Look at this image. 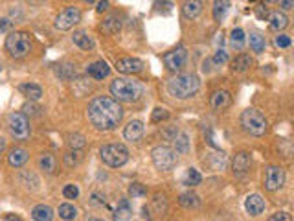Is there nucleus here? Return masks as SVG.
<instances>
[{"mask_svg": "<svg viewBox=\"0 0 294 221\" xmlns=\"http://www.w3.org/2000/svg\"><path fill=\"white\" fill-rule=\"evenodd\" d=\"M124 109L114 98L96 96L88 103V120L100 131H110L121 122Z\"/></svg>", "mask_w": 294, "mask_h": 221, "instance_id": "1", "label": "nucleus"}, {"mask_svg": "<svg viewBox=\"0 0 294 221\" xmlns=\"http://www.w3.org/2000/svg\"><path fill=\"white\" fill-rule=\"evenodd\" d=\"M110 92H112L116 101L133 103V101L140 100V96L143 94V89L133 78H116L114 81L110 83Z\"/></svg>", "mask_w": 294, "mask_h": 221, "instance_id": "2", "label": "nucleus"}, {"mask_svg": "<svg viewBox=\"0 0 294 221\" xmlns=\"http://www.w3.org/2000/svg\"><path fill=\"white\" fill-rule=\"evenodd\" d=\"M199 87H201V81L195 74H180L177 78L169 79V83H167L169 94L179 98V100H188V98L195 96Z\"/></svg>", "mask_w": 294, "mask_h": 221, "instance_id": "3", "label": "nucleus"}, {"mask_svg": "<svg viewBox=\"0 0 294 221\" xmlns=\"http://www.w3.org/2000/svg\"><path fill=\"white\" fill-rule=\"evenodd\" d=\"M101 161L110 168H119L129 161V149L124 144H105L100 149Z\"/></svg>", "mask_w": 294, "mask_h": 221, "instance_id": "4", "label": "nucleus"}, {"mask_svg": "<svg viewBox=\"0 0 294 221\" xmlns=\"http://www.w3.org/2000/svg\"><path fill=\"white\" fill-rule=\"evenodd\" d=\"M241 125L247 133L254 135V137H261L266 133V118L256 109H247L241 115Z\"/></svg>", "mask_w": 294, "mask_h": 221, "instance_id": "5", "label": "nucleus"}, {"mask_svg": "<svg viewBox=\"0 0 294 221\" xmlns=\"http://www.w3.org/2000/svg\"><path fill=\"white\" fill-rule=\"evenodd\" d=\"M6 48L13 57H24L28 55V52L32 50V37L26 32H13L9 33L6 39Z\"/></svg>", "mask_w": 294, "mask_h": 221, "instance_id": "6", "label": "nucleus"}, {"mask_svg": "<svg viewBox=\"0 0 294 221\" xmlns=\"http://www.w3.org/2000/svg\"><path fill=\"white\" fill-rule=\"evenodd\" d=\"M153 164L156 166V170L160 171H169L177 164V153L173 147L169 146H156L151 151Z\"/></svg>", "mask_w": 294, "mask_h": 221, "instance_id": "7", "label": "nucleus"}, {"mask_svg": "<svg viewBox=\"0 0 294 221\" xmlns=\"http://www.w3.org/2000/svg\"><path fill=\"white\" fill-rule=\"evenodd\" d=\"M8 127L11 137L17 140H28L30 138V120L22 113H13L8 116Z\"/></svg>", "mask_w": 294, "mask_h": 221, "instance_id": "8", "label": "nucleus"}, {"mask_svg": "<svg viewBox=\"0 0 294 221\" xmlns=\"http://www.w3.org/2000/svg\"><path fill=\"white\" fill-rule=\"evenodd\" d=\"M81 20V11L76 6H68L64 8L57 17H55V28L61 30V32H66L70 28H74L76 24Z\"/></svg>", "mask_w": 294, "mask_h": 221, "instance_id": "9", "label": "nucleus"}, {"mask_svg": "<svg viewBox=\"0 0 294 221\" xmlns=\"http://www.w3.org/2000/svg\"><path fill=\"white\" fill-rule=\"evenodd\" d=\"M285 184V171L280 166H268L265 173V186L268 192H276Z\"/></svg>", "mask_w": 294, "mask_h": 221, "instance_id": "10", "label": "nucleus"}, {"mask_svg": "<svg viewBox=\"0 0 294 221\" xmlns=\"http://www.w3.org/2000/svg\"><path fill=\"white\" fill-rule=\"evenodd\" d=\"M186 57H188V54H186V48L184 46H177L175 50L167 52V54H164V64L167 67L169 70H173V72H177V70H180L186 64Z\"/></svg>", "mask_w": 294, "mask_h": 221, "instance_id": "11", "label": "nucleus"}, {"mask_svg": "<svg viewBox=\"0 0 294 221\" xmlns=\"http://www.w3.org/2000/svg\"><path fill=\"white\" fill-rule=\"evenodd\" d=\"M116 69L121 74H138L143 69V63L138 57H124V59H118Z\"/></svg>", "mask_w": 294, "mask_h": 221, "instance_id": "12", "label": "nucleus"}, {"mask_svg": "<svg viewBox=\"0 0 294 221\" xmlns=\"http://www.w3.org/2000/svg\"><path fill=\"white\" fill-rule=\"evenodd\" d=\"M244 208H247V212L250 214V216H259V214H263V210H265V199L259 195V193H252V195H248L247 201H244Z\"/></svg>", "mask_w": 294, "mask_h": 221, "instance_id": "13", "label": "nucleus"}, {"mask_svg": "<svg viewBox=\"0 0 294 221\" xmlns=\"http://www.w3.org/2000/svg\"><path fill=\"white\" fill-rule=\"evenodd\" d=\"M143 135V124L140 120H131L124 129V137L129 142H138Z\"/></svg>", "mask_w": 294, "mask_h": 221, "instance_id": "14", "label": "nucleus"}, {"mask_svg": "<svg viewBox=\"0 0 294 221\" xmlns=\"http://www.w3.org/2000/svg\"><path fill=\"white\" fill-rule=\"evenodd\" d=\"M250 162H252V159H250V155L247 151H239L234 157V161H232V168H234V171L237 175H244L250 170Z\"/></svg>", "mask_w": 294, "mask_h": 221, "instance_id": "15", "label": "nucleus"}, {"mask_svg": "<svg viewBox=\"0 0 294 221\" xmlns=\"http://www.w3.org/2000/svg\"><path fill=\"white\" fill-rule=\"evenodd\" d=\"M87 74L94 79H103L110 74V67L105 63V61H96L87 67Z\"/></svg>", "mask_w": 294, "mask_h": 221, "instance_id": "16", "label": "nucleus"}, {"mask_svg": "<svg viewBox=\"0 0 294 221\" xmlns=\"http://www.w3.org/2000/svg\"><path fill=\"white\" fill-rule=\"evenodd\" d=\"M211 107L215 110H223L232 103V96H230L228 91H215L211 94Z\"/></svg>", "mask_w": 294, "mask_h": 221, "instance_id": "17", "label": "nucleus"}, {"mask_svg": "<svg viewBox=\"0 0 294 221\" xmlns=\"http://www.w3.org/2000/svg\"><path fill=\"white\" fill-rule=\"evenodd\" d=\"M26 161H28V151L24 147H15L8 155L9 166H13V168H20V166L26 164Z\"/></svg>", "mask_w": 294, "mask_h": 221, "instance_id": "18", "label": "nucleus"}, {"mask_svg": "<svg viewBox=\"0 0 294 221\" xmlns=\"http://www.w3.org/2000/svg\"><path fill=\"white\" fill-rule=\"evenodd\" d=\"M131 216H133V207H131V203H129V199H121L114 210V221H129Z\"/></svg>", "mask_w": 294, "mask_h": 221, "instance_id": "19", "label": "nucleus"}, {"mask_svg": "<svg viewBox=\"0 0 294 221\" xmlns=\"http://www.w3.org/2000/svg\"><path fill=\"white\" fill-rule=\"evenodd\" d=\"M33 221H52L54 219V210L48 205H37L32 210Z\"/></svg>", "mask_w": 294, "mask_h": 221, "instance_id": "20", "label": "nucleus"}, {"mask_svg": "<svg viewBox=\"0 0 294 221\" xmlns=\"http://www.w3.org/2000/svg\"><path fill=\"white\" fill-rule=\"evenodd\" d=\"M72 39L79 48H83V50H92V48H94V39H92L87 32H83V30H79V32L74 33Z\"/></svg>", "mask_w": 294, "mask_h": 221, "instance_id": "21", "label": "nucleus"}, {"mask_svg": "<svg viewBox=\"0 0 294 221\" xmlns=\"http://www.w3.org/2000/svg\"><path fill=\"white\" fill-rule=\"evenodd\" d=\"M18 89H20V92H22L24 96L30 98L32 101L41 100L42 96V89L39 85H35V83H26V85H20Z\"/></svg>", "mask_w": 294, "mask_h": 221, "instance_id": "22", "label": "nucleus"}, {"mask_svg": "<svg viewBox=\"0 0 294 221\" xmlns=\"http://www.w3.org/2000/svg\"><path fill=\"white\" fill-rule=\"evenodd\" d=\"M179 203H180V205H182L184 208H188V210H191V208H197L199 205H201V199H199L197 193H193V192H184V193H180Z\"/></svg>", "mask_w": 294, "mask_h": 221, "instance_id": "23", "label": "nucleus"}, {"mask_svg": "<svg viewBox=\"0 0 294 221\" xmlns=\"http://www.w3.org/2000/svg\"><path fill=\"white\" fill-rule=\"evenodd\" d=\"M230 42L234 46L235 50H243L244 48V42H247V35L241 28H234L232 33H230Z\"/></svg>", "mask_w": 294, "mask_h": 221, "instance_id": "24", "label": "nucleus"}, {"mask_svg": "<svg viewBox=\"0 0 294 221\" xmlns=\"http://www.w3.org/2000/svg\"><path fill=\"white\" fill-rule=\"evenodd\" d=\"M250 64H252V57L247 54H241L232 61V69H234V72H244V70L250 69Z\"/></svg>", "mask_w": 294, "mask_h": 221, "instance_id": "25", "label": "nucleus"}, {"mask_svg": "<svg viewBox=\"0 0 294 221\" xmlns=\"http://www.w3.org/2000/svg\"><path fill=\"white\" fill-rule=\"evenodd\" d=\"M268 20H271V28L272 30H283V28H287V24H289V18H287V15L280 13V11H274V13H271V17H268Z\"/></svg>", "mask_w": 294, "mask_h": 221, "instance_id": "26", "label": "nucleus"}, {"mask_svg": "<svg viewBox=\"0 0 294 221\" xmlns=\"http://www.w3.org/2000/svg\"><path fill=\"white\" fill-rule=\"evenodd\" d=\"M119 28H121V23H119L118 15H112V17H109L105 23L101 24V30H103L105 33H109V35H112V33H118Z\"/></svg>", "mask_w": 294, "mask_h": 221, "instance_id": "27", "label": "nucleus"}, {"mask_svg": "<svg viewBox=\"0 0 294 221\" xmlns=\"http://www.w3.org/2000/svg\"><path fill=\"white\" fill-rule=\"evenodd\" d=\"M76 216H78V208L74 207V205H70V203H64V205H61L59 207V217L64 221H72L76 219Z\"/></svg>", "mask_w": 294, "mask_h": 221, "instance_id": "28", "label": "nucleus"}, {"mask_svg": "<svg viewBox=\"0 0 294 221\" xmlns=\"http://www.w3.org/2000/svg\"><path fill=\"white\" fill-rule=\"evenodd\" d=\"M184 15L188 18H197L202 13V4L201 2H186L184 4Z\"/></svg>", "mask_w": 294, "mask_h": 221, "instance_id": "29", "label": "nucleus"}, {"mask_svg": "<svg viewBox=\"0 0 294 221\" xmlns=\"http://www.w3.org/2000/svg\"><path fill=\"white\" fill-rule=\"evenodd\" d=\"M39 166H41V170H44L46 173H54L55 171V157L50 155V153H44V155H41V159H39Z\"/></svg>", "mask_w": 294, "mask_h": 221, "instance_id": "30", "label": "nucleus"}, {"mask_svg": "<svg viewBox=\"0 0 294 221\" xmlns=\"http://www.w3.org/2000/svg\"><path fill=\"white\" fill-rule=\"evenodd\" d=\"M250 48L257 54H261L265 50V37L261 35L259 32H254L250 33Z\"/></svg>", "mask_w": 294, "mask_h": 221, "instance_id": "31", "label": "nucleus"}, {"mask_svg": "<svg viewBox=\"0 0 294 221\" xmlns=\"http://www.w3.org/2000/svg\"><path fill=\"white\" fill-rule=\"evenodd\" d=\"M201 181H202L201 173H199L195 168H189L186 177H184V184H186V186H197V184H201Z\"/></svg>", "mask_w": 294, "mask_h": 221, "instance_id": "32", "label": "nucleus"}, {"mask_svg": "<svg viewBox=\"0 0 294 221\" xmlns=\"http://www.w3.org/2000/svg\"><path fill=\"white\" fill-rule=\"evenodd\" d=\"M228 8H230V2H215V4H213V18H215L217 23H220V20L225 18Z\"/></svg>", "mask_w": 294, "mask_h": 221, "instance_id": "33", "label": "nucleus"}, {"mask_svg": "<svg viewBox=\"0 0 294 221\" xmlns=\"http://www.w3.org/2000/svg\"><path fill=\"white\" fill-rule=\"evenodd\" d=\"M68 146H70V149H78L79 151L81 147L87 146V140H85V137H83L81 133H74L68 137Z\"/></svg>", "mask_w": 294, "mask_h": 221, "instance_id": "34", "label": "nucleus"}, {"mask_svg": "<svg viewBox=\"0 0 294 221\" xmlns=\"http://www.w3.org/2000/svg\"><path fill=\"white\" fill-rule=\"evenodd\" d=\"M79 161H81V153H79L78 149H70V151L64 155V164L66 166H76Z\"/></svg>", "mask_w": 294, "mask_h": 221, "instance_id": "35", "label": "nucleus"}, {"mask_svg": "<svg viewBox=\"0 0 294 221\" xmlns=\"http://www.w3.org/2000/svg\"><path fill=\"white\" fill-rule=\"evenodd\" d=\"M188 151V137L180 135L179 138H175V153H186Z\"/></svg>", "mask_w": 294, "mask_h": 221, "instance_id": "36", "label": "nucleus"}, {"mask_svg": "<svg viewBox=\"0 0 294 221\" xmlns=\"http://www.w3.org/2000/svg\"><path fill=\"white\" fill-rule=\"evenodd\" d=\"M129 193H131V197H143L147 193V190L143 188L140 183H133L131 184V188H129Z\"/></svg>", "mask_w": 294, "mask_h": 221, "instance_id": "37", "label": "nucleus"}, {"mask_svg": "<svg viewBox=\"0 0 294 221\" xmlns=\"http://www.w3.org/2000/svg\"><path fill=\"white\" fill-rule=\"evenodd\" d=\"M63 195L66 199H76L79 195V188L76 186V184H66L63 188Z\"/></svg>", "mask_w": 294, "mask_h": 221, "instance_id": "38", "label": "nucleus"}, {"mask_svg": "<svg viewBox=\"0 0 294 221\" xmlns=\"http://www.w3.org/2000/svg\"><path fill=\"white\" fill-rule=\"evenodd\" d=\"M167 118H169V113L165 109L158 107V109L153 110V122H162V120H167Z\"/></svg>", "mask_w": 294, "mask_h": 221, "instance_id": "39", "label": "nucleus"}, {"mask_svg": "<svg viewBox=\"0 0 294 221\" xmlns=\"http://www.w3.org/2000/svg\"><path fill=\"white\" fill-rule=\"evenodd\" d=\"M211 61H213L217 67H219V64H225L226 61H228V54H226V50H217Z\"/></svg>", "mask_w": 294, "mask_h": 221, "instance_id": "40", "label": "nucleus"}, {"mask_svg": "<svg viewBox=\"0 0 294 221\" xmlns=\"http://www.w3.org/2000/svg\"><path fill=\"white\" fill-rule=\"evenodd\" d=\"M268 221H292V217H290L289 212H276L268 217Z\"/></svg>", "mask_w": 294, "mask_h": 221, "instance_id": "41", "label": "nucleus"}, {"mask_svg": "<svg viewBox=\"0 0 294 221\" xmlns=\"http://www.w3.org/2000/svg\"><path fill=\"white\" fill-rule=\"evenodd\" d=\"M276 46H280V48H289L290 46V37L289 35H278L274 39Z\"/></svg>", "mask_w": 294, "mask_h": 221, "instance_id": "42", "label": "nucleus"}, {"mask_svg": "<svg viewBox=\"0 0 294 221\" xmlns=\"http://www.w3.org/2000/svg\"><path fill=\"white\" fill-rule=\"evenodd\" d=\"M11 26H13V23H11L9 18H2V20H0V32H8Z\"/></svg>", "mask_w": 294, "mask_h": 221, "instance_id": "43", "label": "nucleus"}, {"mask_svg": "<svg viewBox=\"0 0 294 221\" xmlns=\"http://www.w3.org/2000/svg\"><path fill=\"white\" fill-rule=\"evenodd\" d=\"M256 13H257V17H259V18H265L266 15H268V11H266V8H263V6H257Z\"/></svg>", "mask_w": 294, "mask_h": 221, "instance_id": "44", "label": "nucleus"}, {"mask_svg": "<svg viewBox=\"0 0 294 221\" xmlns=\"http://www.w3.org/2000/svg\"><path fill=\"white\" fill-rule=\"evenodd\" d=\"M4 221H22V217L17 216V214H8V216L4 217Z\"/></svg>", "mask_w": 294, "mask_h": 221, "instance_id": "45", "label": "nucleus"}, {"mask_svg": "<svg viewBox=\"0 0 294 221\" xmlns=\"http://www.w3.org/2000/svg\"><path fill=\"white\" fill-rule=\"evenodd\" d=\"M96 9L100 11V13H103V11H107V9H109V2H100Z\"/></svg>", "mask_w": 294, "mask_h": 221, "instance_id": "46", "label": "nucleus"}, {"mask_svg": "<svg viewBox=\"0 0 294 221\" xmlns=\"http://www.w3.org/2000/svg\"><path fill=\"white\" fill-rule=\"evenodd\" d=\"M280 6H281L283 9H290L294 4H292V2H280Z\"/></svg>", "mask_w": 294, "mask_h": 221, "instance_id": "47", "label": "nucleus"}, {"mask_svg": "<svg viewBox=\"0 0 294 221\" xmlns=\"http://www.w3.org/2000/svg\"><path fill=\"white\" fill-rule=\"evenodd\" d=\"M4 149H6V140H4L2 137H0V153L4 151Z\"/></svg>", "mask_w": 294, "mask_h": 221, "instance_id": "48", "label": "nucleus"}, {"mask_svg": "<svg viewBox=\"0 0 294 221\" xmlns=\"http://www.w3.org/2000/svg\"><path fill=\"white\" fill-rule=\"evenodd\" d=\"M88 221H105V219H100V217H90Z\"/></svg>", "mask_w": 294, "mask_h": 221, "instance_id": "49", "label": "nucleus"}, {"mask_svg": "<svg viewBox=\"0 0 294 221\" xmlns=\"http://www.w3.org/2000/svg\"><path fill=\"white\" fill-rule=\"evenodd\" d=\"M0 69H2V67H0Z\"/></svg>", "mask_w": 294, "mask_h": 221, "instance_id": "50", "label": "nucleus"}]
</instances>
